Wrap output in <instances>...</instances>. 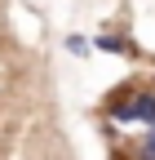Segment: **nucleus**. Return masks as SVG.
I'll return each instance as SVG.
<instances>
[{"label":"nucleus","mask_w":155,"mask_h":160,"mask_svg":"<svg viewBox=\"0 0 155 160\" xmlns=\"http://www.w3.org/2000/svg\"><path fill=\"white\" fill-rule=\"evenodd\" d=\"M93 45H98L102 53H124V58H133V53H138V49H133V40H129V36H120V31H115V36L106 31V36H98V40H93Z\"/></svg>","instance_id":"obj_2"},{"label":"nucleus","mask_w":155,"mask_h":160,"mask_svg":"<svg viewBox=\"0 0 155 160\" xmlns=\"http://www.w3.org/2000/svg\"><path fill=\"white\" fill-rule=\"evenodd\" d=\"M146 160H155V129H146V138H142V147H138Z\"/></svg>","instance_id":"obj_4"},{"label":"nucleus","mask_w":155,"mask_h":160,"mask_svg":"<svg viewBox=\"0 0 155 160\" xmlns=\"http://www.w3.org/2000/svg\"><path fill=\"white\" fill-rule=\"evenodd\" d=\"M106 120L115 125H146L155 129V89H142V85H124L120 93L106 98Z\"/></svg>","instance_id":"obj_1"},{"label":"nucleus","mask_w":155,"mask_h":160,"mask_svg":"<svg viewBox=\"0 0 155 160\" xmlns=\"http://www.w3.org/2000/svg\"><path fill=\"white\" fill-rule=\"evenodd\" d=\"M67 53L84 58V53H89V40H84V36H67Z\"/></svg>","instance_id":"obj_3"}]
</instances>
